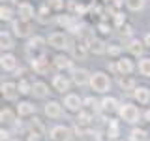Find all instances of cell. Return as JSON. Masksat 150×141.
<instances>
[{"mask_svg": "<svg viewBox=\"0 0 150 141\" xmlns=\"http://www.w3.org/2000/svg\"><path fill=\"white\" fill-rule=\"evenodd\" d=\"M90 88L98 94H107L111 88V77L105 72H94L90 77Z\"/></svg>", "mask_w": 150, "mask_h": 141, "instance_id": "cell-1", "label": "cell"}, {"mask_svg": "<svg viewBox=\"0 0 150 141\" xmlns=\"http://www.w3.org/2000/svg\"><path fill=\"white\" fill-rule=\"evenodd\" d=\"M47 45L56 49V51H66V49H71L73 43H71L68 34H64V32H53L47 38Z\"/></svg>", "mask_w": 150, "mask_h": 141, "instance_id": "cell-2", "label": "cell"}, {"mask_svg": "<svg viewBox=\"0 0 150 141\" xmlns=\"http://www.w3.org/2000/svg\"><path fill=\"white\" fill-rule=\"evenodd\" d=\"M118 115H120V119L124 122H128V124H135V122H139V119H141L139 107L133 105V103H122L120 109H118Z\"/></svg>", "mask_w": 150, "mask_h": 141, "instance_id": "cell-3", "label": "cell"}, {"mask_svg": "<svg viewBox=\"0 0 150 141\" xmlns=\"http://www.w3.org/2000/svg\"><path fill=\"white\" fill-rule=\"evenodd\" d=\"M11 30L19 38H28L32 34V25H30V21H25V19H15L11 23Z\"/></svg>", "mask_w": 150, "mask_h": 141, "instance_id": "cell-4", "label": "cell"}, {"mask_svg": "<svg viewBox=\"0 0 150 141\" xmlns=\"http://www.w3.org/2000/svg\"><path fill=\"white\" fill-rule=\"evenodd\" d=\"M49 137L53 141H71V130L68 128V126H53L49 132Z\"/></svg>", "mask_w": 150, "mask_h": 141, "instance_id": "cell-5", "label": "cell"}, {"mask_svg": "<svg viewBox=\"0 0 150 141\" xmlns=\"http://www.w3.org/2000/svg\"><path fill=\"white\" fill-rule=\"evenodd\" d=\"M64 107L71 113H79L83 109V98H79V94H73V92H68L64 98Z\"/></svg>", "mask_w": 150, "mask_h": 141, "instance_id": "cell-6", "label": "cell"}, {"mask_svg": "<svg viewBox=\"0 0 150 141\" xmlns=\"http://www.w3.org/2000/svg\"><path fill=\"white\" fill-rule=\"evenodd\" d=\"M116 68H118V75H131L135 70V64L129 56H118L116 60Z\"/></svg>", "mask_w": 150, "mask_h": 141, "instance_id": "cell-7", "label": "cell"}, {"mask_svg": "<svg viewBox=\"0 0 150 141\" xmlns=\"http://www.w3.org/2000/svg\"><path fill=\"white\" fill-rule=\"evenodd\" d=\"M88 51H90V43L84 41V40H79V41H75V43L71 45V55L75 56V58H79V60L86 58Z\"/></svg>", "mask_w": 150, "mask_h": 141, "instance_id": "cell-8", "label": "cell"}, {"mask_svg": "<svg viewBox=\"0 0 150 141\" xmlns=\"http://www.w3.org/2000/svg\"><path fill=\"white\" fill-rule=\"evenodd\" d=\"M19 94H21V92H19V87L15 83H11V81L2 83V96H4V100L13 102V100H17Z\"/></svg>", "mask_w": 150, "mask_h": 141, "instance_id": "cell-9", "label": "cell"}, {"mask_svg": "<svg viewBox=\"0 0 150 141\" xmlns=\"http://www.w3.org/2000/svg\"><path fill=\"white\" fill-rule=\"evenodd\" d=\"M62 105L64 103H60L56 100H49L45 103V115L49 119H60L62 117Z\"/></svg>", "mask_w": 150, "mask_h": 141, "instance_id": "cell-10", "label": "cell"}, {"mask_svg": "<svg viewBox=\"0 0 150 141\" xmlns=\"http://www.w3.org/2000/svg\"><path fill=\"white\" fill-rule=\"evenodd\" d=\"M17 56L11 55V53H2V58H0V66H2L4 72H15L17 70Z\"/></svg>", "mask_w": 150, "mask_h": 141, "instance_id": "cell-11", "label": "cell"}, {"mask_svg": "<svg viewBox=\"0 0 150 141\" xmlns=\"http://www.w3.org/2000/svg\"><path fill=\"white\" fill-rule=\"evenodd\" d=\"M53 88H54L56 92H68L69 88H71V81H69L66 75L58 73V75H54V77H53Z\"/></svg>", "mask_w": 150, "mask_h": 141, "instance_id": "cell-12", "label": "cell"}, {"mask_svg": "<svg viewBox=\"0 0 150 141\" xmlns=\"http://www.w3.org/2000/svg\"><path fill=\"white\" fill-rule=\"evenodd\" d=\"M17 13H19V19H25V21H30V19L36 17V9L30 2H21L17 6Z\"/></svg>", "mask_w": 150, "mask_h": 141, "instance_id": "cell-13", "label": "cell"}, {"mask_svg": "<svg viewBox=\"0 0 150 141\" xmlns=\"http://www.w3.org/2000/svg\"><path fill=\"white\" fill-rule=\"evenodd\" d=\"M90 77H92V73H88L84 68H75L73 70V83L79 85V87L90 85Z\"/></svg>", "mask_w": 150, "mask_h": 141, "instance_id": "cell-14", "label": "cell"}, {"mask_svg": "<svg viewBox=\"0 0 150 141\" xmlns=\"http://www.w3.org/2000/svg\"><path fill=\"white\" fill-rule=\"evenodd\" d=\"M32 68H34V72L40 73V75L49 73V60H47L43 55L34 56V58H32Z\"/></svg>", "mask_w": 150, "mask_h": 141, "instance_id": "cell-15", "label": "cell"}, {"mask_svg": "<svg viewBox=\"0 0 150 141\" xmlns=\"http://www.w3.org/2000/svg\"><path fill=\"white\" fill-rule=\"evenodd\" d=\"M53 66L56 70H60V72H62V70H71L73 72V62H71V58H69V56H66V55H56L54 58H53Z\"/></svg>", "mask_w": 150, "mask_h": 141, "instance_id": "cell-16", "label": "cell"}, {"mask_svg": "<svg viewBox=\"0 0 150 141\" xmlns=\"http://www.w3.org/2000/svg\"><path fill=\"white\" fill-rule=\"evenodd\" d=\"M34 113H36V105L32 102L25 100V102L17 103V115L19 117H30V115H34Z\"/></svg>", "mask_w": 150, "mask_h": 141, "instance_id": "cell-17", "label": "cell"}, {"mask_svg": "<svg viewBox=\"0 0 150 141\" xmlns=\"http://www.w3.org/2000/svg\"><path fill=\"white\" fill-rule=\"evenodd\" d=\"M45 43H47V40L45 38H41V36H34V38H30L28 40V43H26V49H28V53H32V51H41L45 47Z\"/></svg>", "mask_w": 150, "mask_h": 141, "instance_id": "cell-18", "label": "cell"}, {"mask_svg": "<svg viewBox=\"0 0 150 141\" xmlns=\"http://www.w3.org/2000/svg\"><path fill=\"white\" fill-rule=\"evenodd\" d=\"M120 105H122V103H118V100H116V98H112V96H105V98L101 100V109L107 111V113L118 111Z\"/></svg>", "mask_w": 150, "mask_h": 141, "instance_id": "cell-19", "label": "cell"}, {"mask_svg": "<svg viewBox=\"0 0 150 141\" xmlns=\"http://www.w3.org/2000/svg\"><path fill=\"white\" fill-rule=\"evenodd\" d=\"M133 98L137 100L139 103H150V88L148 87H137L133 90Z\"/></svg>", "mask_w": 150, "mask_h": 141, "instance_id": "cell-20", "label": "cell"}, {"mask_svg": "<svg viewBox=\"0 0 150 141\" xmlns=\"http://www.w3.org/2000/svg\"><path fill=\"white\" fill-rule=\"evenodd\" d=\"M128 51L133 56H143V53H144V41H139V40H135V38H131V40L128 41Z\"/></svg>", "mask_w": 150, "mask_h": 141, "instance_id": "cell-21", "label": "cell"}, {"mask_svg": "<svg viewBox=\"0 0 150 141\" xmlns=\"http://www.w3.org/2000/svg\"><path fill=\"white\" fill-rule=\"evenodd\" d=\"M49 87L43 83V81H36V83H32V94H34L36 98H47L49 96Z\"/></svg>", "mask_w": 150, "mask_h": 141, "instance_id": "cell-22", "label": "cell"}, {"mask_svg": "<svg viewBox=\"0 0 150 141\" xmlns=\"http://www.w3.org/2000/svg\"><path fill=\"white\" fill-rule=\"evenodd\" d=\"M118 85L122 90H135L137 88V85H135V79L131 77V75H118Z\"/></svg>", "mask_w": 150, "mask_h": 141, "instance_id": "cell-23", "label": "cell"}, {"mask_svg": "<svg viewBox=\"0 0 150 141\" xmlns=\"http://www.w3.org/2000/svg\"><path fill=\"white\" fill-rule=\"evenodd\" d=\"M90 51L96 55H103V53H107V45L103 43V40H100V38H94L90 41Z\"/></svg>", "mask_w": 150, "mask_h": 141, "instance_id": "cell-24", "label": "cell"}, {"mask_svg": "<svg viewBox=\"0 0 150 141\" xmlns=\"http://www.w3.org/2000/svg\"><path fill=\"white\" fill-rule=\"evenodd\" d=\"M129 141H150V137H148V134L144 130L133 128V130L129 132Z\"/></svg>", "mask_w": 150, "mask_h": 141, "instance_id": "cell-25", "label": "cell"}, {"mask_svg": "<svg viewBox=\"0 0 150 141\" xmlns=\"http://www.w3.org/2000/svg\"><path fill=\"white\" fill-rule=\"evenodd\" d=\"M0 120H2V124H13L15 122V113L9 109V107H4L0 111Z\"/></svg>", "mask_w": 150, "mask_h": 141, "instance_id": "cell-26", "label": "cell"}, {"mask_svg": "<svg viewBox=\"0 0 150 141\" xmlns=\"http://www.w3.org/2000/svg\"><path fill=\"white\" fill-rule=\"evenodd\" d=\"M129 11H143L146 6V0H124Z\"/></svg>", "mask_w": 150, "mask_h": 141, "instance_id": "cell-27", "label": "cell"}, {"mask_svg": "<svg viewBox=\"0 0 150 141\" xmlns=\"http://www.w3.org/2000/svg\"><path fill=\"white\" fill-rule=\"evenodd\" d=\"M139 73L143 75V77H150V58L148 56H143V58L139 60Z\"/></svg>", "mask_w": 150, "mask_h": 141, "instance_id": "cell-28", "label": "cell"}, {"mask_svg": "<svg viewBox=\"0 0 150 141\" xmlns=\"http://www.w3.org/2000/svg\"><path fill=\"white\" fill-rule=\"evenodd\" d=\"M0 47H2V53L13 49V40H11V36H9L8 32H2V34H0Z\"/></svg>", "mask_w": 150, "mask_h": 141, "instance_id": "cell-29", "label": "cell"}, {"mask_svg": "<svg viewBox=\"0 0 150 141\" xmlns=\"http://www.w3.org/2000/svg\"><path fill=\"white\" fill-rule=\"evenodd\" d=\"M13 8L11 6H8V4H2V6H0V19H2V21H11L13 19Z\"/></svg>", "mask_w": 150, "mask_h": 141, "instance_id": "cell-30", "label": "cell"}, {"mask_svg": "<svg viewBox=\"0 0 150 141\" xmlns=\"http://www.w3.org/2000/svg\"><path fill=\"white\" fill-rule=\"evenodd\" d=\"M92 122V115L90 113H86V111H79V117H77V124L79 126H88Z\"/></svg>", "mask_w": 150, "mask_h": 141, "instance_id": "cell-31", "label": "cell"}, {"mask_svg": "<svg viewBox=\"0 0 150 141\" xmlns=\"http://www.w3.org/2000/svg\"><path fill=\"white\" fill-rule=\"evenodd\" d=\"M17 87H19V92H21L23 96H28V94H32V83L26 81V79H21Z\"/></svg>", "mask_w": 150, "mask_h": 141, "instance_id": "cell-32", "label": "cell"}, {"mask_svg": "<svg viewBox=\"0 0 150 141\" xmlns=\"http://www.w3.org/2000/svg\"><path fill=\"white\" fill-rule=\"evenodd\" d=\"M30 132L32 134H38V135H43L45 134V128H43V124H41L38 119H34L30 122Z\"/></svg>", "mask_w": 150, "mask_h": 141, "instance_id": "cell-33", "label": "cell"}, {"mask_svg": "<svg viewBox=\"0 0 150 141\" xmlns=\"http://www.w3.org/2000/svg\"><path fill=\"white\" fill-rule=\"evenodd\" d=\"M47 6L51 9H62L64 8V0H47Z\"/></svg>", "mask_w": 150, "mask_h": 141, "instance_id": "cell-34", "label": "cell"}, {"mask_svg": "<svg viewBox=\"0 0 150 141\" xmlns=\"http://www.w3.org/2000/svg\"><path fill=\"white\" fill-rule=\"evenodd\" d=\"M120 51H122V49H120L118 45H107V53H109L111 56H118Z\"/></svg>", "mask_w": 150, "mask_h": 141, "instance_id": "cell-35", "label": "cell"}, {"mask_svg": "<svg viewBox=\"0 0 150 141\" xmlns=\"http://www.w3.org/2000/svg\"><path fill=\"white\" fill-rule=\"evenodd\" d=\"M83 105H84V107H96L98 102L94 100V98H84V100H83Z\"/></svg>", "mask_w": 150, "mask_h": 141, "instance_id": "cell-36", "label": "cell"}, {"mask_svg": "<svg viewBox=\"0 0 150 141\" xmlns=\"http://www.w3.org/2000/svg\"><path fill=\"white\" fill-rule=\"evenodd\" d=\"M115 23H116L118 26H120V25H124V23H126V17L122 15L120 11H118V13H115Z\"/></svg>", "mask_w": 150, "mask_h": 141, "instance_id": "cell-37", "label": "cell"}, {"mask_svg": "<svg viewBox=\"0 0 150 141\" xmlns=\"http://www.w3.org/2000/svg\"><path fill=\"white\" fill-rule=\"evenodd\" d=\"M41 137H43V135H38V134H28V141H41Z\"/></svg>", "mask_w": 150, "mask_h": 141, "instance_id": "cell-38", "label": "cell"}, {"mask_svg": "<svg viewBox=\"0 0 150 141\" xmlns=\"http://www.w3.org/2000/svg\"><path fill=\"white\" fill-rule=\"evenodd\" d=\"M0 139H2V141H8L9 139V132L2 128V132H0Z\"/></svg>", "mask_w": 150, "mask_h": 141, "instance_id": "cell-39", "label": "cell"}, {"mask_svg": "<svg viewBox=\"0 0 150 141\" xmlns=\"http://www.w3.org/2000/svg\"><path fill=\"white\" fill-rule=\"evenodd\" d=\"M144 45L150 49V32H146V36H144Z\"/></svg>", "mask_w": 150, "mask_h": 141, "instance_id": "cell-40", "label": "cell"}, {"mask_svg": "<svg viewBox=\"0 0 150 141\" xmlns=\"http://www.w3.org/2000/svg\"><path fill=\"white\" fill-rule=\"evenodd\" d=\"M144 119H146V122L150 124V109H146V113H144Z\"/></svg>", "mask_w": 150, "mask_h": 141, "instance_id": "cell-41", "label": "cell"}, {"mask_svg": "<svg viewBox=\"0 0 150 141\" xmlns=\"http://www.w3.org/2000/svg\"><path fill=\"white\" fill-rule=\"evenodd\" d=\"M100 28H101V32H109V28H107L105 25H100Z\"/></svg>", "mask_w": 150, "mask_h": 141, "instance_id": "cell-42", "label": "cell"}, {"mask_svg": "<svg viewBox=\"0 0 150 141\" xmlns=\"http://www.w3.org/2000/svg\"><path fill=\"white\" fill-rule=\"evenodd\" d=\"M11 141H19V139H11Z\"/></svg>", "mask_w": 150, "mask_h": 141, "instance_id": "cell-43", "label": "cell"}]
</instances>
